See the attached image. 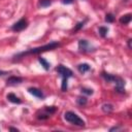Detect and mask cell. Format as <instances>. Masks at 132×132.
Wrapping results in <instances>:
<instances>
[{
  "label": "cell",
  "instance_id": "obj_1",
  "mask_svg": "<svg viewBox=\"0 0 132 132\" xmlns=\"http://www.w3.org/2000/svg\"><path fill=\"white\" fill-rule=\"evenodd\" d=\"M60 46V42L58 41H52L45 45H42V46H37V47H34V48H30L26 52H22V53H19L16 55L13 56V61H16V60H20L22 59L23 57L25 56H28V55H36V54H40V53H43V52H47V51H53L57 47Z\"/></svg>",
  "mask_w": 132,
  "mask_h": 132
},
{
  "label": "cell",
  "instance_id": "obj_2",
  "mask_svg": "<svg viewBox=\"0 0 132 132\" xmlns=\"http://www.w3.org/2000/svg\"><path fill=\"white\" fill-rule=\"evenodd\" d=\"M64 120L72 125L75 126H79V127H84L85 126V122L82 119H80L75 112L73 111H66L64 113Z\"/></svg>",
  "mask_w": 132,
  "mask_h": 132
},
{
  "label": "cell",
  "instance_id": "obj_3",
  "mask_svg": "<svg viewBox=\"0 0 132 132\" xmlns=\"http://www.w3.org/2000/svg\"><path fill=\"white\" fill-rule=\"evenodd\" d=\"M78 51L80 53H91L95 51V47L92 46V44L86 40V39H80L78 41Z\"/></svg>",
  "mask_w": 132,
  "mask_h": 132
},
{
  "label": "cell",
  "instance_id": "obj_4",
  "mask_svg": "<svg viewBox=\"0 0 132 132\" xmlns=\"http://www.w3.org/2000/svg\"><path fill=\"white\" fill-rule=\"evenodd\" d=\"M56 71L57 73L63 78V77H66V78H69V77H72L73 76V72L71 69L65 67L64 65H58V67L56 68Z\"/></svg>",
  "mask_w": 132,
  "mask_h": 132
},
{
  "label": "cell",
  "instance_id": "obj_5",
  "mask_svg": "<svg viewBox=\"0 0 132 132\" xmlns=\"http://www.w3.org/2000/svg\"><path fill=\"white\" fill-rule=\"evenodd\" d=\"M28 27V22L25 18H22L21 20H19L16 23H14L11 27L12 31H15V32H20V31H23L24 29H26Z\"/></svg>",
  "mask_w": 132,
  "mask_h": 132
},
{
  "label": "cell",
  "instance_id": "obj_6",
  "mask_svg": "<svg viewBox=\"0 0 132 132\" xmlns=\"http://www.w3.org/2000/svg\"><path fill=\"white\" fill-rule=\"evenodd\" d=\"M114 91L117 93H120V94H123L125 93V80L122 78V77H118L117 80L114 81Z\"/></svg>",
  "mask_w": 132,
  "mask_h": 132
},
{
  "label": "cell",
  "instance_id": "obj_7",
  "mask_svg": "<svg viewBox=\"0 0 132 132\" xmlns=\"http://www.w3.org/2000/svg\"><path fill=\"white\" fill-rule=\"evenodd\" d=\"M23 77H20V76H9L7 79H6V84L8 86H14V85H19V84H22L23 82Z\"/></svg>",
  "mask_w": 132,
  "mask_h": 132
},
{
  "label": "cell",
  "instance_id": "obj_8",
  "mask_svg": "<svg viewBox=\"0 0 132 132\" xmlns=\"http://www.w3.org/2000/svg\"><path fill=\"white\" fill-rule=\"evenodd\" d=\"M28 92L31 95H33L34 97H36V98H39V99L44 98V95H43V93H42V91L40 89H37V88H29L28 89Z\"/></svg>",
  "mask_w": 132,
  "mask_h": 132
},
{
  "label": "cell",
  "instance_id": "obj_9",
  "mask_svg": "<svg viewBox=\"0 0 132 132\" xmlns=\"http://www.w3.org/2000/svg\"><path fill=\"white\" fill-rule=\"evenodd\" d=\"M101 76L104 78L105 81H107V82H113V84H114V81L117 80V78L119 77V76H117V75L107 73V72H105V71H103V72L101 73Z\"/></svg>",
  "mask_w": 132,
  "mask_h": 132
},
{
  "label": "cell",
  "instance_id": "obj_10",
  "mask_svg": "<svg viewBox=\"0 0 132 132\" xmlns=\"http://www.w3.org/2000/svg\"><path fill=\"white\" fill-rule=\"evenodd\" d=\"M77 70H78L79 73L85 74L86 72H88V71L91 70V66L88 63H80V64L77 65Z\"/></svg>",
  "mask_w": 132,
  "mask_h": 132
},
{
  "label": "cell",
  "instance_id": "obj_11",
  "mask_svg": "<svg viewBox=\"0 0 132 132\" xmlns=\"http://www.w3.org/2000/svg\"><path fill=\"white\" fill-rule=\"evenodd\" d=\"M6 98H7V100H8L9 102H11V103H15V104L22 103V100H21L15 94H13V93H9V94L6 96Z\"/></svg>",
  "mask_w": 132,
  "mask_h": 132
},
{
  "label": "cell",
  "instance_id": "obj_12",
  "mask_svg": "<svg viewBox=\"0 0 132 132\" xmlns=\"http://www.w3.org/2000/svg\"><path fill=\"white\" fill-rule=\"evenodd\" d=\"M132 20V14L131 13H127V14H124L120 18V23L123 24V25H127L131 22Z\"/></svg>",
  "mask_w": 132,
  "mask_h": 132
},
{
  "label": "cell",
  "instance_id": "obj_13",
  "mask_svg": "<svg viewBox=\"0 0 132 132\" xmlns=\"http://www.w3.org/2000/svg\"><path fill=\"white\" fill-rule=\"evenodd\" d=\"M51 116H52V114H51L50 112H47L44 108H43L42 111H39V112H37V114H36V117H37L38 120H47Z\"/></svg>",
  "mask_w": 132,
  "mask_h": 132
},
{
  "label": "cell",
  "instance_id": "obj_14",
  "mask_svg": "<svg viewBox=\"0 0 132 132\" xmlns=\"http://www.w3.org/2000/svg\"><path fill=\"white\" fill-rule=\"evenodd\" d=\"M101 109L104 113H109L113 110V105L110 104V103H104L102 106H101Z\"/></svg>",
  "mask_w": 132,
  "mask_h": 132
},
{
  "label": "cell",
  "instance_id": "obj_15",
  "mask_svg": "<svg viewBox=\"0 0 132 132\" xmlns=\"http://www.w3.org/2000/svg\"><path fill=\"white\" fill-rule=\"evenodd\" d=\"M38 62L41 64V66L43 67V69L44 70H48L50 69V67H51V64L44 59V58H42V57H39L38 58Z\"/></svg>",
  "mask_w": 132,
  "mask_h": 132
},
{
  "label": "cell",
  "instance_id": "obj_16",
  "mask_svg": "<svg viewBox=\"0 0 132 132\" xmlns=\"http://www.w3.org/2000/svg\"><path fill=\"white\" fill-rule=\"evenodd\" d=\"M76 103H77L79 106H84V105H86V104L88 103V99H87V97H85V96H78L77 99H76Z\"/></svg>",
  "mask_w": 132,
  "mask_h": 132
},
{
  "label": "cell",
  "instance_id": "obj_17",
  "mask_svg": "<svg viewBox=\"0 0 132 132\" xmlns=\"http://www.w3.org/2000/svg\"><path fill=\"white\" fill-rule=\"evenodd\" d=\"M98 31H99V34H100L101 37H106V35L108 33V28L107 27H104V26H100L99 29H98Z\"/></svg>",
  "mask_w": 132,
  "mask_h": 132
},
{
  "label": "cell",
  "instance_id": "obj_18",
  "mask_svg": "<svg viewBox=\"0 0 132 132\" xmlns=\"http://www.w3.org/2000/svg\"><path fill=\"white\" fill-rule=\"evenodd\" d=\"M68 89V78L63 77L62 78V84H61V90L63 92H66Z\"/></svg>",
  "mask_w": 132,
  "mask_h": 132
},
{
  "label": "cell",
  "instance_id": "obj_19",
  "mask_svg": "<svg viewBox=\"0 0 132 132\" xmlns=\"http://www.w3.org/2000/svg\"><path fill=\"white\" fill-rule=\"evenodd\" d=\"M52 0H39V6L42 7V8H45V7H48L51 4H52Z\"/></svg>",
  "mask_w": 132,
  "mask_h": 132
},
{
  "label": "cell",
  "instance_id": "obj_20",
  "mask_svg": "<svg viewBox=\"0 0 132 132\" xmlns=\"http://www.w3.org/2000/svg\"><path fill=\"white\" fill-rule=\"evenodd\" d=\"M113 21H114V15L112 13H106V15H105V22L112 23Z\"/></svg>",
  "mask_w": 132,
  "mask_h": 132
},
{
  "label": "cell",
  "instance_id": "obj_21",
  "mask_svg": "<svg viewBox=\"0 0 132 132\" xmlns=\"http://www.w3.org/2000/svg\"><path fill=\"white\" fill-rule=\"evenodd\" d=\"M80 91L82 94H86V95H93V93H94V91L89 88H81Z\"/></svg>",
  "mask_w": 132,
  "mask_h": 132
},
{
  "label": "cell",
  "instance_id": "obj_22",
  "mask_svg": "<svg viewBox=\"0 0 132 132\" xmlns=\"http://www.w3.org/2000/svg\"><path fill=\"white\" fill-rule=\"evenodd\" d=\"M85 22L86 21H84V22H79V23H77V25L75 26V28H74V31H77V30H79V29H81L82 27H84V25H85Z\"/></svg>",
  "mask_w": 132,
  "mask_h": 132
},
{
  "label": "cell",
  "instance_id": "obj_23",
  "mask_svg": "<svg viewBox=\"0 0 132 132\" xmlns=\"http://www.w3.org/2000/svg\"><path fill=\"white\" fill-rule=\"evenodd\" d=\"M123 128L121 127V126H114V127H111L110 129H109V131L110 132H113V131H120V130H122Z\"/></svg>",
  "mask_w": 132,
  "mask_h": 132
},
{
  "label": "cell",
  "instance_id": "obj_24",
  "mask_svg": "<svg viewBox=\"0 0 132 132\" xmlns=\"http://www.w3.org/2000/svg\"><path fill=\"white\" fill-rule=\"evenodd\" d=\"M73 2V0H62L63 4H71Z\"/></svg>",
  "mask_w": 132,
  "mask_h": 132
},
{
  "label": "cell",
  "instance_id": "obj_25",
  "mask_svg": "<svg viewBox=\"0 0 132 132\" xmlns=\"http://www.w3.org/2000/svg\"><path fill=\"white\" fill-rule=\"evenodd\" d=\"M9 131H15V132H19V129H16V128H13V127H9V129H8Z\"/></svg>",
  "mask_w": 132,
  "mask_h": 132
},
{
  "label": "cell",
  "instance_id": "obj_26",
  "mask_svg": "<svg viewBox=\"0 0 132 132\" xmlns=\"http://www.w3.org/2000/svg\"><path fill=\"white\" fill-rule=\"evenodd\" d=\"M131 41H132V39H131V38H130V39H128V41H127V42H128V47H129V48H131Z\"/></svg>",
  "mask_w": 132,
  "mask_h": 132
},
{
  "label": "cell",
  "instance_id": "obj_27",
  "mask_svg": "<svg viewBox=\"0 0 132 132\" xmlns=\"http://www.w3.org/2000/svg\"><path fill=\"white\" fill-rule=\"evenodd\" d=\"M5 74H7V72H6V71H3V70H0V75H5Z\"/></svg>",
  "mask_w": 132,
  "mask_h": 132
}]
</instances>
